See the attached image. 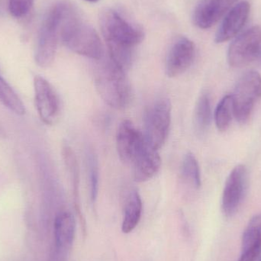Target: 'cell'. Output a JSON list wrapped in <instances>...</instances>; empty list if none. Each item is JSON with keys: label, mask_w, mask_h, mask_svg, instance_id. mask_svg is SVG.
Wrapping results in <instances>:
<instances>
[{"label": "cell", "mask_w": 261, "mask_h": 261, "mask_svg": "<svg viewBox=\"0 0 261 261\" xmlns=\"http://www.w3.org/2000/svg\"><path fill=\"white\" fill-rule=\"evenodd\" d=\"M196 48L193 41L185 37L177 38L169 50L166 61V73L170 78L185 73L194 61Z\"/></svg>", "instance_id": "cell-10"}, {"label": "cell", "mask_w": 261, "mask_h": 261, "mask_svg": "<svg viewBox=\"0 0 261 261\" xmlns=\"http://www.w3.org/2000/svg\"><path fill=\"white\" fill-rule=\"evenodd\" d=\"M102 58L99 60L100 64L95 71L96 90L107 105L116 110H125L132 99L129 80L125 70L113 62L110 57L105 60Z\"/></svg>", "instance_id": "cell-3"}, {"label": "cell", "mask_w": 261, "mask_h": 261, "mask_svg": "<svg viewBox=\"0 0 261 261\" xmlns=\"http://www.w3.org/2000/svg\"><path fill=\"white\" fill-rule=\"evenodd\" d=\"M35 107L41 120L47 125L56 123L61 113V102L53 86L44 77L34 78Z\"/></svg>", "instance_id": "cell-8"}, {"label": "cell", "mask_w": 261, "mask_h": 261, "mask_svg": "<svg viewBox=\"0 0 261 261\" xmlns=\"http://www.w3.org/2000/svg\"><path fill=\"white\" fill-rule=\"evenodd\" d=\"M232 114V98L231 95H226L221 99L215 111V123L218 130L220 132L228 130L231 124Z\"/></svg>", "instance_id": "cell-23"}, {"label": "cell", "mask_w": 261, "mask_h": 261, "mask_svg": "<svg viewBox=\"0 0 261 261\" xmlns=\"http://www.w3.org/2000/svg\"><path fill=\"white\" fill-rule=\"evenodd\" d=\"M64 164L67 168V173L70 176V182L73 188V197L75 205L79 212V187H80V169L74 151L69 146H64L62 150Z\"/></svg>", "instance_id": "cell-19"}, {"label": "cell", "mask_w": 261, "mask_h": 261, "mask_svg": "<svg viewBox=\"0 0 261 261\" xmlns=\"http://www.w3.org/2000/svg\"><path fill=\"white\" fill-rule=\"evenodd\" d=\"M237 0H202L193 12L197 27L207 29L214 25Z\"/></svg>", "instance_id": "cell-15"}, {"label": "cell", "mask_w": 261, "mask_h": 261, "mask_svg": "<svg viewBox=\"0 0 261 261\" xmlns=\"http://www.w3.org/2000/svg\"><path fill=\"white\" fill-rule=\"evenodd\" d=\"M65 5V2H61L54 6L41 24L37 40L35 60L36 64L43 68L50 67L55 61Z\"/></svg>", "instance_id": "cell-4"}, {"label": "cell", "mask_w": 261, "mask_h": 261, "mask_svg": "<svg viewBox=\"0 0 261 261\" xmlns=\"http://www.w3.org/2000/svg\"><path fill=\"white\" fill-rule=\"evenodd\" d=\"M181 173L182 178L194 188L201 187V174L199 163L196 156L192 153H187L184 156L181 165Z\"/></svg>", "instance_id": "cell-22"}, {"label": "cell", "mask_w": 261, "mask_h": 261, "mask_svg": "<svg viewBox=\"0 0 261 261\" xmlns=\"http://www.w3.org/2000/svg\"><path fill=\"white\" fill-rule=\"evenodd\" d=\"M142 201L137 191H133L128 196L125 205V213L122 224V231L128 234L135 229L141 220L142 214Z\"/></svg>", "instance_id": "cell-17"}, {"label": "cell", "mask_w": 261, "mask_h": 261, "mask_svg": "<svg viewBox=\"0 0 261 261\" xmlns=\"http://www.w3.org/2000/svg\"><path fill=\"white\" fill-rule=\"evenodd\" d=\"M100 27L110 59L126 71L133 61L134 48L144 39V32L109 9L101 13Z\"/></svg>", "instance_id": "cell-1"}, {"label": "cell", "mask_w": 261, "mask_h": 261, "mask_svg": "<svg viewBox=\"0 0 261 261\" xmlns=\"http://www.w3.org/2000/svg\"><path fill=\"white\" fill-rule=\"evenodd\" d=\"M0 102L10 111L18 116L25 113V108L22 101L15 90L0 76Z\"/></svg>", "instance_id": "cell-20"}, {"label": "cell", "mask_w": 261, "mask_h": 261, "mask_svg": "<svg viewBox=\"0 0 261 261\" xmlns=\"http://www.w3.org/2000/svg\"><path fill=\"white\" fill-rule=\"evenodd\" d=\"M171 102L167 98L156 99L145 111L144 136L147 142L156 150L167 141L171 124Z\"/></svg>", "instance_id": "cell-5"}, {"label": "cell", "mask_w": 261, "mask_h": 261, "mask_svg": "<svg viewBox=\"0 0 261 261\" xmlns=\"http://www.w3.org/2000/svg\"><path fill=\"white\" fill-rule=\"evenodd\" d=\"M260 261H261V259H260Z\"/></svg>", "instance_id": "cell-27"}, {"label": "cell", "mask_w": 261, "mask_h": 261, "mask_svg": "<svg viewBox=\"0 0 261 261\" xmlns=\"http://www.w3.org/2000/svg\"><path fill=\"white\" fill-rule=\"evenodd\" d=\"M211 119V101L208 93H203L196 102L193 116L195 130L199 135H204L208 130Z\"/></svg>", "instance_id": "cell-18"}, {"label": "cell", "mask_w": 261, "mask_h": 261, "mask_svg": "<svg viewBox=\"0 0 261 261\" xmlns=\"http://www.w3.org/2000/svg\"><path fill=\"white\" fill-rule=\"evenodd\" d=\"M55 261H65L73 246L76 233L74 216L68 211L60 212L55 219Z\"/></svg>", "instance_id": "cell-11"}, {"label": "cell", "mask_w": 261, "mask_h": 261, "mask_svg": "<svg viewBox=\"0 0 261 261\" xmlns=\"http://www.w3.org/2000/svg\"><path fill=\"white\" fill-rule=\"evenodd\" d=\"M88 2H91V3H96V2L99 1V0H87Z\"/></svg>", "instance_id": "cell-25"}, {"label": "cell", "mask_w": 261, "mask_h": 261, "mask_svg": "<svg viewBox=\"0 0 261 261\" xmlns=\"http://www.w3.org/2000/svg\"><path fill=\"white\" fill-rule=\"evenodd\" d=\"M132 164L135 180L144 182L152 179L158 173L161 169V158L158 150L152 147L145 140Z\"/></svg>", "instance_id": "cell-13"}, {"label": "cell", "mask_w": 261, "mask_h": 261, "mask_svg": "<svg viewBox=\"0 0 261 261\" xmlns=\"http://www.w3.org/2000/svg\"><path fill=\"white\" fill-rule=\"evenodd\" d=\"M86 165L90 181V198L94 203L97 199L99 186V167L97 156L92 149L86 152Z\"/></svg>", "instance_id": "cell-21"}, {"label": "cell", "mask_w": 261, "mask_h": 261, "mask_svg": "<svg viewBox=\"0 0 261 261\" xmlns=\"http://www.w3.org/2000/svg\"><path fill=\"white\" fill-rule=\"evenodd\" d=\"M258 57H260V63H261V49L260 50V53H259Z\"/></svg>", "instance_id": "cell-26"}, {"label": "cell", "mask_w": 261, "mask_h": 261, "mask_svg": "<svg viewBox=\"0 0 261 261\" xmlns=\"http://www.w3.org/2000/svg\"><path fill=\"white\" fill-rule=\"evenodd\" d=\"M261 49V29L254 26L239 35L230 44L228 62L232 67L248 65L258 57Z\"/></svg>", "instance_id": "cell-7"}, {"label": "cell", "mask_w": 261, "mask_h": 261, "mask_svg": "<svg viewBox=\"0 0 261 261\" xmlns=\"http://www.w3.org/2000/svg\"><path fill=\"white\" fill-rule=\"evenodd\" d=\"M261 97V76L257 71H249L241 77L232 98L233 115L241 123L248 122L254 105Z\"/></svg>", "instance_id": "cell-6"}, {"label": "cell", "mask_w": 261, "mask_h": 261, "mask_svg": "<svg viewBox=\"0 0 261 261\" xmlns=\"http://www.w3.org/2000/svg\"><path fill=\"white\" fill-rule=\"evenodd\" d=\"M60 35L63 44L74 53L97 61L103 58V46L97 32L81 19L67 3L60 25Z\"/></svg>", "instance_id": "cell-2"}, {"label": "cell", "mask_w": 261, "mask_h": 261, "mask_svg": "<svg viewBox=\"0 0 261 261\" xmlns=\"http://www.w3.org/2000/svg\"><path fill=\"white\" fill-rule=\"evenodd\" d=\"M34 0H9V10L15 18L25 16L33 6Z\"/></svg>", "instance_id": "cell-24"}, {"label": "cell", "mask_w": 261, "mask_h": 261, "mask_svg": "<svg viewBox=\"0 0 261 261\" xmlns=\"http://www.w3.org/2000/svg\"><path fill=\"white\" fill-rule=\"evenodd\" d=\"M248 170L244 165H238L231 170L225 182L222 194V208L227 217L237 213L246 193Z\"/></svg>", "instance_id": "cell-9"}, {"label": "cell", "mask_w": 261, "mask_h": 261, "mask_svg": "<svg viewBox=\"0 0 261 261\" xmlns=\"http://www.w3.org/2000/svg\"><path fill=\"white\" fill-rule=\"evenodd\" d=\"M145 142L144 134L129 120H124L119 125L116 135L118 154L122 162L132 164L137 153Z\"/></svg>", "instance_id": "cell-12"}, {"label": "cell", "mask_w": 261, "mask_h": 261, "mask_svg": "<svg viewBox=\"0 0 261 261\" xmlns=\"http://www.w3.org/2000/svg\"><path fill=\"white\" fill-rule=\"evenodd\" d=\"M251 6L246 1L241 2L227 13L215 37L216 43H223L234 38L245 25Z\"/></svg>", "instance_id": "cell-14"}, {"label": "cell", "mask_w": 261, "mask_h": 261, "mask_svg": "<svg viewBox=\"0 0 261 261\" xmlns=\"http://www.w3.org/2000/svg\"><path fill=\"white\" fill-rule=\"evenodd\" d=\"M261 253V213L254 216L242 236L239 261H255Z\"/></svg>", "instance_id": "cell-16"}]
</instances>
